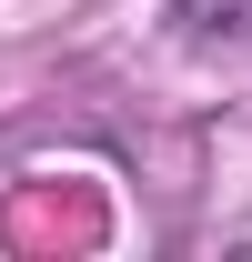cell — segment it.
Masks as SVG:
<instances>
[{"label":"cell","instance_id":"6da1fadb","mask_svg":"<svg viewBox=\"0 0 252 262\" xmlns=\"http://www.w3.org/2000/svg\"><path fill=\"white\" fill-rule=\"evenodd\" d=\"M172 10H182L192 40H242L252 31V0H172Z\"/></svg>","mask_w":252,"mask_h":262}]
</instances>
